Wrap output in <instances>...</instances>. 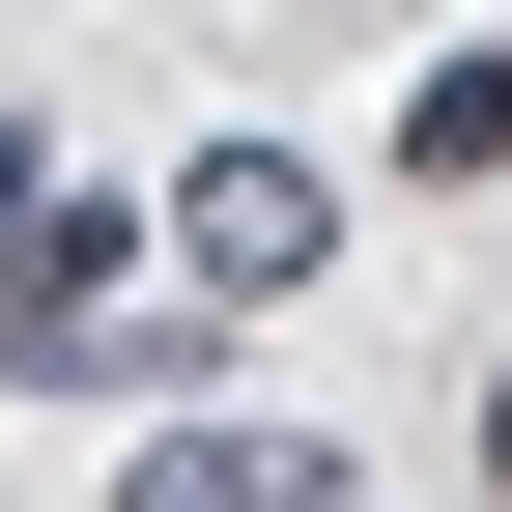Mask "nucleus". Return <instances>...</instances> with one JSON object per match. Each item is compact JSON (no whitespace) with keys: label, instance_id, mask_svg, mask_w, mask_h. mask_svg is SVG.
<instances>
[{"label":"nucleus","instance_id":"nucleus-1","mask_svg":"<svg viewBox=\"0 0 512 512\" xmlns=\"http://www.w3.org/2000/svg\"><path fill=\"white\" fill-rule=\"evenodd\" d=\"M313 228H342V200H313L285 143H228L200 200H171V285H200V313H285V285H313Z\"/></svg>","mask_w":512,"mask_h":512},{"label":"nucleus","instance_id":"nucleus-2","mask_svg":"<svg viewBox=\"0 0 512 512\" xmlns=\"http://www.w3.org/2000/svg\"><path fill=\"white\" fill-rule=\"evenodd\" d=\"M114 512H370V484L313 456V427H143V456H114Z\"/></svg>","mask_w":512,"mask_h":512},{"label":"nucleus","instance_id":"nucleus-3","mask_svg":"<svg viewBox=\"0 0 512 512\" xmlns=\"http://www.w3.org/2000/svg\"><path fill=\"white\" fill-rule=\"evenodd\" d=\"M0 313H29V342H86V313H114L86 228H57V143H29V114H0Z\"/></svg>","mask_w":512,"mask_h":512},{"label":"nucleus","instance_id":"nucleus-4","mask_svg":"<svg viewBox=\"0 0 512 512\" xmlns=\"http://www.w3.org/2000/svg\"><path fill=\"white\" fill-rule=\"evenodd\" d=\"M399 143H427V171H512V57H456V86H427Z\"/></svg>","mask_w":512,"mask_h":512},{"label":"nucleus","instance_id":"nucleus-5","mask_svg":"<svg viewBox=\"0 0 512 512\" xmlns=\"http://www.w3.org/2000/svg\"><path fill=\"white\" fill-rule=\"evenodd\" d=\"M484 456H512V370H484Z\"/></svg>","mask_w":512,"mask_h":512}]
</instances>
